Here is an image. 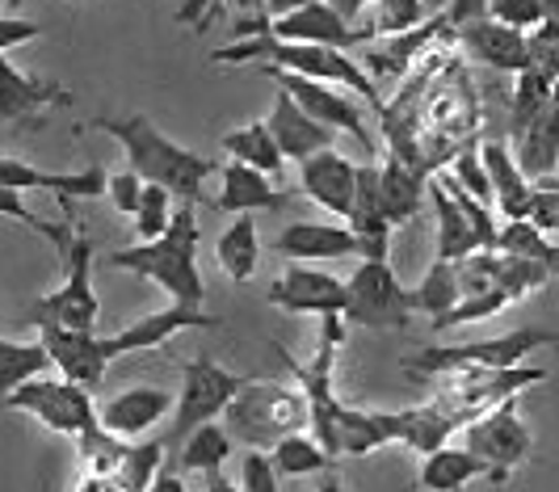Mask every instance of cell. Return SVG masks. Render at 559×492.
Returning a JSON list of instances; mask_svg holds the SVG:
<instances>
[{
    "instance_id": "1",
    "label": "cell",
    "mask_w": 559,
    "mask_h": 492,
    "mask_svg": "<svg viewBox=\"0 0 559 492\" xmlns=\"http://www.w3.org/2000/svg\"><path fill=\"white\" fill-rule=\"evenodd\" d=\"M93 131H106L127 152V168H135L143 181H156L168 194H181L186 202H202V181L215 173L211 156H198L147 118V114H97Z\"/></svg>"
},
{
    "instance_id": "2",
    "label": "cell",
    "mask_w": 559,
    "mask_h": 492,
    "mask_svg": "<svg viewBox=\"0 0 559 492\" xmlns=\"http://www.w3.org/2000/svg\"><path fill=\"white\" fill-rule=\"evenodd\" d=\"M211 63H265V68L299 72V77H311V81L341 84V89H354L358 97H366L370 106L383 114L379 84L370 81V72L349 51H341V47L282 43L274 34H257V38H240V43H227L219 51H211Z\"/></svg>"
},
{
    "instance_id": "3",
    "label": "cell",
    "mask_w": 559,
    "mask_h": 492,
    "mask_svg": "<svg viewBox=\"0 0 559 492\" xmlns=\"http://www.w3.org/2000/svg\"><path fill=\"white\" fill-rule=\"evenodd\" d=\"M198 241H202V227H198L194 207H181L173 211V223L160 241H147L135 248H114L110 266L114 270H131L165 286L173 303H190L202 307L206 300V286H202V270H198Z\"/></svg>"
},
{
    "instance_id": "4",
    "label": "cell",
    "mask_w": 559,
    "mask_h": 492,
    "mask_svg": "<svg viewBox=\"0 0 559 492\" xmlns=\"http://www.w3.org/2000/svg\"><path fill=\"white\" fill-rule=\"evenodd\" d=\"M224 421L227 434L236 442H245L252 450H265V446H278L282 437L308 430V400L299 387L249 379L236 391V400L227 405Z\"/></svg>"
},
{
    "instance_id": "5",
    "label": "cell",
    "mask_w": 559,
    "mask_h": 492,
    "mask_svg": "<svg viewBox=\"0 0 559 492\" xmlns=\"http://www.w3.org/2000/svg\"><path fill=\"white\" fill-rule=\"evenodd\" d=\"M543 345L559 350V332H551V328H513V332L492 337V341L425 345V350L404 358V371L425 375V379H433V375L447 379V375H467V371H509V366H522L526 354L543 350Z\"/></svg>"
},
{
    "instance_id": "6",
    "label": "cell",
    "mask_w": 559,
    "mask_h": 492,
    "mask_svg": "<svg viewBox=\"0 0 559 492\" xmlns=\"http://www.w3.org/2000/svg\"><path fill=\"white\" fill-rule=\"evenodd\" d=\"M249 379L231 375L227 366H219L211 354H198L190 362H181V396L173 400V421H168L165 434V450H177L186 437L194 434L198 425L224 417L227 405L236 400V391L245 387Z\"/></svg>"
},
{
    "instance_id": "7",
    "label": "cell",
    "mask_w": 559,
    "mask_h": 492,
    "mask_svg": "<svg viewBox=\"0 0 559 492\" xmlns=\"http://www.w3.org/2000/svg\"><path fill=\"white\" fill-rule=\"evenodd\" d=\"M93 241L76 232V245L63 257V286L34 300L26 307V325H63L76 328V332H97V320H102V303H97V291H93Z\"/></svg>"
},
{
    "instance_id": "8",
    "label": "cell",
    "mask_w": 559,
    "mask_h": 492,
    "mask_svg": "<svg viewBox=\"0 0 559 492\" xmlns=\"http://www.w3.org/2000/svg\"><path fill=\"white\" fill-rule=\"evenodd\" d=\"M4 409L29 412V417L43 421L51 434H63V437H84L88 430H97L93 391L72 379H47V375H38V379L22 383V387L4 400Z\"/></svg>"
},
{
    "instance_id": "9",
    "label": "cell",
    "mask_w": 559,
    "mask_h": 492,
    "mask_svg": "<svg viewBox=\"0 0 559 492\" xmlns=\"http://www.w3.org/2000/svg\"><path fill=\"white\" fill-rule=\"evenodd\" d=\"M413 303L408 286L395 278L392 261H362L345 278V320L362 328H408Z\"/></svg>"
},
{
    "instance_id": "10",
    "label": "cell",
    "mask_w": 559,
    "mask_h": 492,
    "mask_svg": "<svg viewBox=\"0 0 559 492\" xmlns=\"http://www.w3.org/2000/svg\"><path fill=\"white\" fill-rule=\"evenodd\" d=\"M463 446L488 464V471H492L488 480L492 484H504L513 476V467L526 464L534 450V434L526 430V421L518 417V396L497 405V409L479 412L476 421L463 430Z\"/></svg>"
},
{
    "instance_id": "11",
    "label": "cell",
    "mask_w": 559,
    "mask_h": 492,
    "mask_svg": "<svg viewBox=\"0 0 559 492\" xmlns=\"http://www.w3.org/2000/svg\"><path fill=\"white\" fill-rule=\"evenodd\" d=\"M265 77L278 84L282 93H290L295 97V106L311 114L316 122H324V127H333L341 136L358 139L362 148L374 143L370 136V127H366L362 109L354 106L345 93H341V84H324V81H311V77H299V72H282V68H265Z\"/></svg>"
},
{
    "instance_id": "12",
    "label": "cell",
    "mask_w": 559,
    "mask_h": 492,
    "mask_svg": "<svg viewBox=\"0 0 559 492\" xmlns=\"http://www.w3.org/2000/svg\"><path fill=\"white\" fill-rule=\"evenodd\" d=\"M265 300L274 303L278 312H290V316H329V312L345 316V282L333 278L329 270H320V266L290 261L270 282Z\"/></svg>"
},
{
    "instance_id": "13",
    "label": "cell",
    "mask_w": 559,
    "mask_h": 492,
    "mask_svg": "<svg viewBox=\"0 0 559 492\" xmlns=\"http://www.w3.org/2000/svg\"><path fill=\"white\" fill-rule=\"evenodd\" d=\"M38 341L47 345L51 354V366L63 371V379L81 383L88 391H97L106 383V371H110V358L102 350V337L97 332H76V328L63 325H38Z\"/></svg>"
},
{
    "instance_id": "14",
    "label": "cell",
    "mask_w": 559,
    "mask_h": 492,
    "mask_svg": "<svg viewBox=\"0 0 559 492\" xmlns=\"http://www.w3.org/2000/svg\"><path fill=\"white\" fill-rule=\"evenodd\" d=\"M265 34H274L282 43H316V47H341V51L370 43V34L362 26H349L329 0H311L286 17H270Z\"/></svg>"
},
{
    "instance_id": "15",
    "label": "cell",
    "mask_w": 559,
    "mask_h": 492,
    "mask_svg": "<svg viewBox=\"0 0 559 492\" xmlns=\"http://www.w3.org/2000/svg\"><path fill=\"white\" fill-rule=\"evenodd\" d=\"M459 34V47L479 59L484 68H492V72H509V77H518V72H526L531 68V34H522V30L504 26L497 17H476V22H467V26L454 30Z\"/></svg>"
},
{
    "instance_id": "16",
    "label": "cell",
    "mask_w": 559,
    "mask_h": 492,
    "mask_svg": "<svg viewBox=\"0 0 559 492\" xmlns=\"http://www.w3.org/2000/svg\"><path fill=\"white\" fill-rule=\"evenodd\" d=\"M186 328H219V316H206L202 307H190V303H173L165 312L140 316L135 325L122 328V332L102 337V350L114 362V358L122 354H135V350H156V345H165L168 337L186 332Z\"/></svg>"
},
{
    "instance_id": "17",
    "label": "cell",
    "mask_w": 559,
    "mask_h": 492,
    "mask_svg": "<svg viewBox=\"0 0 559 492\" xmlns=\"http://www.w3.org/2000/svg\"><path fill=\"white\" fill-rule=\"evenodd\" d=\"M358 168L362 164L345 161L336 148L316 152L311 161L299 164V190L308 194L316 207H324L329 215L349 219L354 215V198H358Z\"/></svg>"
},
{
    "instance_id": "18",
    "label": "cell",
    "mask_w": 559,
    "mask_h": 492,
    "mask_svg": "<svg viewBox=\"0 0 559 492\" xmlns=\"http://www.w3.org/2000/svg\"><path fill=\"white\" fill-rule=\"evenodd\" d=\"M0 186L4 190H47L56 194L59 202H72V198H97L110 186V173L102 164H88L81 173H47V168H34V164L17 161V156H0Z\"/></svg>"
},
{
    "instance_id": "19",
    "label": "cell",
    "mask_w": 559,
    "mask_h": 492,
    "mask_svg": "<svg viewBox=\"0 0 559 492\" xmlns=\"http://www.w3.org/2000/svg\"><path fill=\"white\" fill-rule=\"evenodd\" d=\"M274 253L286 257V261L320 266V261L354 257L358 241H354L349 223H316V219H304V223H286L278 236H274Z\"/></svg>"
},
{
    "instance_id": "20",
    "label": "cell",
    "mask_w": 559,
    "mask_h": 492,
    "mask_svg": "<svg viewBox=\"0 0 559 492\" xmlns=\"http://www.w3.org/2000/svg\"><path fill=\"white\" fill-rule=\"evenodd\" d=\"M168 412H173V396L168 391H160V387H127V391L110 396L97 409V425L106 434L131 442V437H143L147 430H156Z\"/></svg>"
},
{
    "instance_id": "21",
    "label": "cell",
    "mask_w": 559,
    "mask_h": 492,
    "mask_svg": "<svg viewBox=\"0 0 559 492\" xmlns=\"http://www.w3.org/2000/svg\"><path fill=\"white\" fill-rule=\"evenodd\" d=\"M59 106H72V93L63 84L29 77V72H22L9 55L0 51V122H22L29 114H43V109Z\"/></svg>"
},
{
    "instance_id": "22",
    "label": "cell",
    "mask_w": 559,
    "mask_h": 492,
    "mask_svg": "<svg viewBox=\"0 0 559 492\" xmlns=\"http://www.w3.org/2000/svg\"><path fill=\"white\" fill-rule=\"evenodd\" d=\"M270 136L278 139L282 156L295 164L311 161L316 152H329V148H336L333 143V127H324V122H316L311 114H304V109L295 106V97L290 93H274V106H270Z\"/></svg>"
},
{
    "instance_id": "23",
    "label": "cell",
    "mask_w": 559,
    "mask_h": 492,
    "mask_svg": "<svg viewBox=\"0 0 559 492\" xmlns=\"http://www.w3.org/2000/svg\"><path fill=\"white\" fill-rule=\"evenodd\" d=\"M215 211L224 215H252V211H286L290 207V194L274 186V177H265L261 168L231 161L224 168V190L211 202Z\"/></svg>"
},
{
    "instance_id": "24",
    "label": "cell",
    "mask_w": 559,
    "mask_h": 492,
    "mask_svg": "<svg viewBox=\"0 0 559 492\" xmlns=\"http://www.w3.org/2000/svg\"><path fill=\"white\" fill-rule=\"evenodd\" d=\"M479 156L488 168V181H492V198H497V211L504 219H526L534 202V181L522 173V164L513 156V148L504 139H488L479 143Z\"/></svg>"
},
{
    "instance_id": "25",
    "label": "cell",
    "mask_w": 559,
    "mask_h": 492,
    "mask_svg": "<svg viewBox=\"0 0 559 492\" xmlns=\"http://www.w3.org/2000/svg\"><path fill=\"white\" fill-rule=\"evenodd\" d=\"M472 417L463 412L442 409L438 400L425 405V409H408V412H388V430H392V442H404L420 455H433L438 446H447L454 430H467Z\"/></svg>"
},
{
    "instance_id": "26",
    "label": "cell",
    "mask_w": 559,
    "mask_h": 492,
    "mask_svg": "<svg viewBox=\"0 0 559 492\" xmlns=\"http://www.w3.org/2000/svg\"><path fill=\"white\" fill-rule=\"evenodd\" d=\"M425 198H429V181L400 152H392L388 161L379 164V211L392 227L417 215Z\"/></svg>"
},
{
    "instance_id": "27",
    "label": "cell",
    "mask_w": 559,
    "mask_h": 492,
    "mask_svg": "<svg viewBox=\"0 0 559 492\" xmlns=\"http://www.w3.org/2000/svg\"><path fill=\"white\" fill-rule=\"evenodd\" d=\"M488 464L467 446H438L433 455H420L417 489L420 492H463L476 480H488Z\"/></svg>"
},
{
    "instance_id": "28",
    "label": "cell",
    "mask_w": 559,
    "mask_h": 492,
    "mask_svg": "<svg viewBox=\"0 0 559 492\" xmlns=\"http://www.w3.org/2000/svg\"><path fill=\"white\" fill-rule=\"evenodd\" d=\"M513 156L522 164V173L538 181V177H551L559 168V89L556 97L547 102V109L534 118L522 136L513 139Z\"/></svg>"
},
{
    "instance_id": "29",
    "label": "cell",
    "mask_w": 559,
    "mask_h": 492,
    "mask_svg": "<svg viewBox=\"0 0 559 492\" xmlns=\"http://www.w3.org/2000/svg\"><path fill=\"white\" fill-rule=\"evenodd\" d=\"M429 202H433V219H438V241H433L438 257L442 261H467L472 253H479L476 232L463 215V207L454 202V194L442 186V177L429 181Z\"/></svg>"
},
{
    "instance_id": "30",
    "label": "cell",
    "mask_w": 559,
    "mask_h": 492,
    "mask_svg": "<svg viewBox=\"0 0 559 492\" xmlns=\"http://www.w3.org/2000/svg\"><path fill=\"white\" fill-rule=\"evenodd\" d=\"M219 143H224V152L231 156V161L249 164V168H261V173H265V177H274V181L282 177L286 156H282L278 139L270 136V122H265V118H261V122H245V127H236V131H227Z\"/></svg>"
},
{
    "instance_id": "31",
    "label": "cell",
    "mask_w": 559,
    "mask_h": 492,
    "mask_svg": "<svg viewBox=\"0 0 559 492\" xmlns=\"http://www.w3.org/2000/svg\"><path fill=\"white\" fill-rule=\"evenodd\" d=\"M231 446H236V437L227 434V425L219 421H206V425H198L194 434L186 437L177 450H173V459L181 471H198V476H215V471H224V464L231 459Z\"/></svg>"
},
{
    "instance_id": "32",
    "label": "cell",
    "mask_w": 559,
    "mask_h": 492,
    "mask_svg": "<svg viewBox=\"0 0 559 492\" xmlns=\"http://www.w3.org/2000/svg\"><path fill=\"white\" fill-rule=\"evenodd\" d=\"M215 261L219 270L231 278V282H249L257 273V261H261V236H257V219L252 215H236L224 227L219 245H215Z\"/></svg>"
},
{
    "instance_id": "33",
    "label": "cell",
    "mask_w": 559,
    "mask_h": 492,
    "mask_svg": "<svg viewBox=\"0 0 559 492\" xmlns=\"http://www.w3.org/2000/svg\"><path fill=\"white\" fill-rule=\"evenodd\" d=\"M459 300H463L459 261H442V257H433V266L425 270V278H420L417 286H408V303H413V312H425L429 320L447 316Z\"/></svg>"
},
{
    "instance_id": "34",
    "label": "cell",
    "mask_w": 559,
    "mask_h": 492,
    "mask_svg": "<svg viewBox=\"0 0 559 492\" xmlns=\"http://www.w3.org/2000/svg\"><path fill=\"white\" fill-rule=\"evenodd\" d=\"M559 81L551 72H543L538 63H531L526 72H518V81H513V97H509V136L518 139L526 127H531L534 118L547 109V102L556 97Z\"/></svg>"
},
{
    "instance_id": "35",
    "label": "cell",
    "mask_w": 559,
    "mask_h": 492,
    "mask_svg": "<svg viewBox=\"0 0 559 492\" xmlns=\"http://www.w3.org/2000/svg\"><path fill=\"white\" fill-rule=\"evenodd\" d=\"M47 366H51V354H47L43 341H9V337H0V409L22 383L38 379Z\"/></svg>"
},
{
    "instance_id": "36",
    "label": "cell",
    "mask_w": 559,
    "mask_h": 492,
    "mask_svg": "<svg viewBox=\"0 0 559 492\" xmlns=\"http://www.w3.org/2000/svg\"><path fill=\"white\" fill-rule=\"evenodd\" d=\"M497 253L531 257V261L551 266V273H559V248L547 241V232L538 223H531V219H504L501 232H497Z\"/></svg>"
},
{
    "instance_id": "37",
    "label": "cell",
    "mask_w": 559,
    "mask_h": 492,
    "mask_svg": "<svg viewBox=\"0 0 559 492\" xmlns=\"http://www.w3.org/2000/svg\"><path fill=\"white\" fill-rule=\"evenodd\" d=\"M270 459L278 467V476H324L333 467V455L304 430V434L282 437L278 446H270Z\"/></svg>"
},
{
    "instance_id": "38",
    "label": "cell",
    "mask_w": 559,
    "mask_h": 492,
    "mask_svg": "<svg viewBox=\"0 0 559 492\" xmlns=\"http://www.w3.org/2000/svg\"><path fill=\"white\" fill-rule=\"evenodd\" d=\"M0 219H13V223L29 227V232L47 236V241L59 248V257H68L72 245H76V232H72V223H68V219H63V223H56V219H38L26 202H22V194L4 190V186H0Z\"/></svg>"
},
{
    "instance_id": "39",
    "label": "cell",
    "mask_w": 559,
    "mask_h": 492,
    "mask_svg": "<svg viewBox=\"0 0 559 492\" xmlns=\"http://www.w3.org/2000/svg\"><path fill=\"white\" fill-rule=\"evenodd\" d=\"M551 282V266L543 261H531V257H509V253H497V286H501L509 300H522L538 286Z\"/></svg>"
},
{
    "instance_id": "40",
    "label": "cell",
    "mask_w": 559,
    "mask_h": 492,
    "mask_svg": "<svg viewBox=\"0 0 559 492\" xmlns=\"http://www.w3.org/2000/svg\"><path fill=\"white\" fill-rule=\"evenodd\" d=\"M168 198H173V194H168L165 186H156V181L143 186L140 211H135V236H140V245L160 241L168 232V223H173V202H168Z\"/></svg>"
},
{
    "instance_id": "41",
    "label": "cell",
    "mask_w": 559,
    "mask_h": 492,
    "mask_svg": "<svg viewBox=\"0 0 559 492\" xmlns=\"http://www.w3.org/2000/svg\"><path fill=\"white\" fill-rule=\"evenodd\" d=\"M509 295H504L501 286H492V291H484V295H463V300L450 307L447 316H438L433 320V332H447V328H459V325H476V320H488V316H497L501 307H509Z\"/></svg>"
},
{
    "instance_id": "42",
    "label": "cell",
    "mask_w": 559,
    "mask_h": 492,
    "mask_svg": "<svg viewBox=\"0 0 559 492\" xmlns=\"http://www.w3.org/2000/svg\"><path fill=\"white\" fill-rule=\"evenodd\" d=\"M447 177L454 181V186H463V190L472 194L476 202H484V207H497V198H492V181H488V168H484L479 148H459V152H454V161H450Z\"/></svg>"
},
{
    "instance_id": "43",
    "label": "cell",
    "mask_w": 559,
    "mask_h": 492,
    "mask_svg": "<svg viewBox=\"0 0 559 492\" xmlns=\"http://www.w3.org/2000/svg\"><path fill=\"white\" fill-rule=\"evenodd\" d=\"M488 17L522 30V34H534V30L547 22V13H543L538 0H488Z\"/></svg>"
},
{
    "instance_id": "44",
    "label": "cell",
    "mask_w": 559,
    "mask_h": 492,
    "mask_svg": "<svg viewBox=\"0 0 559 492\" xmlns=\"http://www.w3.org/2000/svg\"><path fill=\"white\" fill-rule=\"evenodd\" d=\"M278 467L265 450H249L240 459V492H278Z\"/></svg>"
},
{
    "instance_id": "45",
    "label": "cell",
    "mask_w": 559,
    "mask_h": 492,
    "mask_svg": "<svg viewBox=\"0 0 559 492\" xmlns=\"http://www.w3.org/2000/svg\"><path fill=\"white\" fill-rule=\"evenodd\" d=\"M531 63H538L543 72H551L559 81V17H547L543 26L531 34Z\"/></svg>"
},
{
    "instance_id": "46",
    "label": "cell",
    "mask_w": 559,
    "mask_h": 492,
    "mask_svg": "<svg viewBox=\"0 0 559 492\" xmlns=\"http://www.w3.org/2000/svg\"><path fill=\"white\" fill-rule=\"evenodd\" d=\"M143 181L135 168H122V173H110V186H106V194H110V202L122 211V215H135L140 211V198H143Z\"/></svg>"
},
{
    "instance_id": "47",
    "label": "cell",
    "mask_w": 559,
    "mask_h": 492,
    "mask_svg": "<svg viewBox=\"0 0 559 492\" xmlns=\"http://www.w3.org/2000/svg\"><path fill=\"white\" fill-rule=\"evenodd\" d=\"M531 223H538L543 232H559V190H543L534 186V202H531Z\"/></svg>"
},
{
    "instance_id": "48",
    "label": "cell",
    "mask_w": 559,
    "mask_h": 492,
    "mask_svg": "<svg viewBox=\"0 0 559 492\" xmlns=\"http://www.w3.org/2000/svg\"><path fill=\"white\" fill-rule=\"evenodd\" d=\"M29 38H38V22H26V17H9V13H0V51H9V47H22Z\"/></svg>"
},
{
    "instance_id": "49",
    "label": "cell",
    "mask_w": 559,
    "mask_h": 492,
    "mask_svg": "<svg viewBox=\"0 0 559 492\" xmlns=\"http://www.w3.org/2000/svg\"><path fill=\"white\" fill-rule=\"evenodd\" d=\"M476 17H488V0H450V9L442 13V22L454 30L476 22Z\"/></svg>"
},
{
    "instance_id": "50",
    "label": "cell",
    "mask_w": 559,
    "mask_h": 492,
    "mask_svg": "<svg viewBox=\"0 0 559 492\" xmlns=\"http://www.w3.org/2000/svg\"><path fill=\"white\" fill-rule=\"evenodd\" d=\"M147 492H190V489H186V480H181V476H173V471L160 467V471H156V480L147 484Z\"/></svg>"
},
{
    "instance_id": "51",
    "label": "cell",
    "mask_w": 559,
    "mask_h": 492,
    "mask_svg": "<svg viewBox=\"0 0 559 492\" xmlns=\"http://www.w3.org/2000/svg\"><path fill=\"white\" fill-rule=\"evenodd\" d=\"M311 0H265V13L270 17H286V13H295V9H304Z\"/></svg>"
},
{
    "instance_id": "52",
    "label": "cell",
    "mask_w": 559,
    "mask_h": 492,
    "mask_svg": "<svg viewBox=\"0 0 559 492\" xmlns=\"http://www.w3.org/2000/svg\"><path fill=\"white\" fill-rule=\"evenodd\" d=\"M206 492H240V484H231L224 471H215V476H206Z\"/></svg>"
},
{
    "instance_id": "53",
    "label": "cell",
    "mask_w": 559,
    "mask_h": 492,
    "mask_svg": "<svg viewBox=\"0 0 559 492\" xmlns=\"http://www.w3.org/2000/svg\"><path fill=\"white\" fill-rule=\"evenodd\" d=\"M316 492H349V489H345V484H341V476H336L333 467H329V471H324V476H320V484H316Z\"/></svg>"
},
{
    "instance_id": "54",
    "label": "cell",
    "mask_w": 559,
    "mask_h": 492,
    "mask_svg": "<svg viewBox=\"0 0 559 492\" xmlns=\"http://www.w3.org/2000/svg\"><path fill=\"white\" fill-rule=\"evenodd\" d=\"M420 4H425V13H429V17H433V13L442 17V13L450 9V0H420Z\"/></svg>"
},
{
    "instance_id": "55",
    "label": "cell",
    "mask_w": 559,
    "mask_h": 492,
    "mask_svg": "<svg viewBox=\"0 0 559 492\" xmlns=\"http://www.w3.org/2000/svg\"><path fill=\"white\" fill-rule=\"evenodd\" d=\"M538 4H543L547 17H559V0H538Z\"/></svg>"
},
{
    "instance_id": "56",
    "label": "cell",
    "mask_w": 559,
    "mask_h": 492,
    "mask_svg": "<svg viewBox=\"0 0 559 492\" xmlns=\"http://www.w3.org/2000/svg\"><path fill=\"white\" fill-rule=\"evenodd\" d=\"M17 4H22V0H0V9H17Z\"/></svg>"
}]
</instances>
